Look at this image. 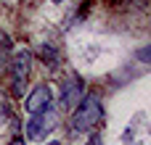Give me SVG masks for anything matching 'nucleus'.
Instances as JSON below:
<instances>
[{
  "label": "nucleus",
  "mask_w": 151,
  "mask_h": 145,
  "mask_svg": "<svg viewBox=\"0 0 151 145\" xmlns=\"http://www.w3.org/2000/svg\"><path fill=\"white\" fill-rule=\"evenodd\" d=\"M69 114H72V129L74 132H85L88 135V132H93V129H98L104 124V103H101V98L96 92L82 95L80 103Z\"/></svg>",
  "instance_id": "f257e3e1"
},
{
  "label": "nucleus",
  "mask_w": 151,
  "mask_h": 145,
  "mask_svg": "<svg viewBox=\"0 0 151 145\" xmlns=\"http://www.w3.org/2000/svg\"><path fill=\"white\" fill-rule=\"evenodd\" d=\"M32 74V53L29 50H16L8 58V77H11V92L13 95H24V87L29 82Z\"/></svg>",
  "instance_id": "f03ea898"
},
{
  "label": "nucleus",
  "mask_w": 151,
  "mask_h": 145,
  "mask_svg": "<svg viewBox=\"0 0 151 145\" xmlns=\"http://www.w3.org/2000/svg\"><path fill=\"white\" fill-rule=\"evenodd\" d=\"M58 127V114L53 108L48 111H40V114H29V122H27V140H45L53 129Z\"/></svg>",
  "instance_id": "7ed1b4c3"
},
{
  "label": "nucleus",
  "mask_w": 151,
  "mask_h": 145,
  "mask_svg": "<svg viewBox=\"0 0 151 145\" xmlns=\"http://www.w3.org/2000/svg\"><path fill=\"white\" fill-rule=\"evenodd\" d=\"M48 108H53V90H50V85L40 82L24 98V111L27 114H40V111H48Z\"/></svg>",
  "instance_id": "20e7f679"
},
{
  "label": "nucleus",
  "mask_w": 151,
  "mask_h": 145,
  "mask_svg": "<svg viewBox=\"0 0 151 145\" xmlns=\"http://www.w3.org/2000/svg\"><path fill=\"white\" fill-rule=\"evenodd\" d=\"M85 95V85H82V79L80 77H69V79H64V85H61V95H58V108L61 111H72L77 103H80V98Z\"/></svg>",
  "instance_id": "39448f33"
},
{
  "label": "nucleus",
  "mask_w": 151,
  "mask_h": 145,
  "mask_svg": "<svg viewBox=\"0 0 151 145\" xmlns=\"http://www.w3.org/2000/svg\"><path fill=\"white\" fill-rule=\"evenodd\" d=\"M40 61H42V63H48L50 69H56V66H58V61H61V50H58L53 42H48V40H45V42L40 45Z\"/></svg>",
  "instance_id": "423d86ee"
},
{
  "label": "nucleus",
  "mask_w": 151,
  "mask_h": 145,
  "mask_svg": "<svg viewBox=\"0 0 151 145\" xmlns=\"http://www.w3.org/2000/svg\"><path fill=\"white\" fill-rule=\"evenodd\" d=\"M11 122V100H8V95L0 90V127H5Z\"/></svg>",
  "instance_id": "0eeeda50"
},
{
  "label": "nucleus",
  "mask_w": 151,
  "mask_h": 145,
  "mask_svg": "<svg viewBox=\"0 0 151 145\" xmlns=\"http://www.w3.org/2000/svg\"><path fill=\"white\" fill-rule=\"evenodd\" d=\"M85 145H104V140H101V132H96V129H93V132H90V137H88V143Z\"/></svg>",
  "instance_id": "6e6552de"
},
{
  "label": "nucleus",
  "mask_w": 151,
  "mask_h": 145,
  "mask_svg": "<svg viewBox=\"0 0 151 145\" xmlns=\"http://www.w3.org/2000/svg\"><path fill=\"white\" fill-rule=\"evenodd\" d=\"M149 53H151V48H143V50L138 53V58H141L143 63H149V61H151V58H149Z\"/></svg>",
  "instance_id": "1a4fd4ad"
},
{
  "label": "nucleus",
  "mask_w": 151,
  "mask_h": 145,
  "mask_svg": "<svg viewBox=\"0 0 151 145\" xmlns=\"http://www.w3.org/2000/svg\"><path fill=\"white\" fill-rule=\"evenodd\" d=\"M5 63H8V58H5V53H3V45H0V74H3V69H5Z\"/></svg>",
  "instance_id": "9d476101"
},
{
  "label": "nucleus",
  "mask_w": 151,
  "mask_h": 145,
  "mask_svg": "<svg viewBox=\"0 0 151 145\" xmlns=\"http://www.w3.org/2000/svg\"><path fill=\"white\" fill-rule=\"evenodd\" d=\"M8 145H27V143H24V137H13Z\"/></svg>",
  "instance_id": "9b49d317"
},
{
  "label": "nucleus",
  "mask_w": 151,
  "mask_h": 145,
  "mask_svg": "<svg viewBox=\"0 0 151 145\" xmlns=\"http://www.w3.org/2000/svg\"><path fill=\"white\" fill-rule=\"evenodd\" d=\"M45 145H64L61 140H50V143H45Z\"/></svg>",
  "instance_id": "f8f14e48"
},
{
  "label": "nucleus",
  "mask_w": 151,
  "mask_h": 145,
  "mask_svg": "<svg viewBox=\"0 0 151 145\" xmlns=\"http://www.w3.org/2000/svg\"><path fill=\"white\" fill-rule=\"evenodd\" d=\"M50 3H56V5H58V3H64V0H50Z\"/></svg>",
  "instance_id": "ddd939ff"
}]
</instances>
